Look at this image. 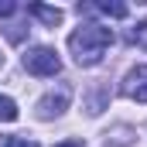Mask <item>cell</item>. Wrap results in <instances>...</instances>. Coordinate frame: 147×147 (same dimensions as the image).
<instances>
[{"mask_svg": "<svg viewBox=\"0 0 147 147\" xmlns=\"http://www.w3.org/2000/svg\"><path fill=\"white\" fill-rule=\"evenodd\" d=\"M110 45H113V31H110V28H103V24H82L79 31L69 34V48H72L75 62H79L82 69L99 65Z\"/></svg>", "mask_w": 147, "mask_h": 147, "instance_id": "6da1fadb", "label": "cell"}, {"mask_svg": "<svg viewBox=\"0 0 147 147\" xmlns=\"http://www.w3.org/2000/svg\"><path fill=\"white\" fill-rule=\"evenodd\" d=\"M130 41H134V45H147V24H137V28L130 31Z\"/></svg>", "mask_w": 147, "mask_h": 147, "instance_id": "8fae6325", "label": "cell"}, {"mask_svg": "<svg viewBox=\"0 0 147 147\" xmlns=\"http://www.w3.org/2000/svg\"><path fill=\"white\" fill-rule=\"evenodd\" d=\"M134 144V130L130 127H116L113 134H106V147H127Z\"/></svg>", "mask_w": 147, "mask_h": 147, "instance_id": "8992f818", "label": "cell"}, {"mask_svg": "<svg viewBox=\"0 0 147 147\" xmlns=\"http://www.w3.org/2000/svg\"><path fill=\"white\" fill-rule=\"evenodd\" d=\"M96 10H99V14H106V17H116V21L130 14V7H127V3H110V0H103V3H96Z\"/></svg>", "mask_w": 147, "mask_h": 147, "instance_id": "52a82bcc", "label": "cell"}, {"mask_svg": "<svg viewBox=\"0 0 147 147\" xmlns=\"http://www.w3.org/2000/svg\"><path fill=\"white\" fill-rule=\"evenodd\" d=\"M123 96H130L137 103H147V65H137V69L127 72V79H123Z\"/></svg>", "mask_w": 147, "mask_h": 147, "instance_id": "3957f363", "label": "cell"}, {"mask_svg": "<svg viewBox=\"0 0 147 147\" xmlns=\"http://www.w3.org/2000/svg\"><path fill=\"white\" fill-rule=\"evenodd\" d=\"M106 96H110V92H106L103 86L92 92V99H89V113H92V116H96V113H103V103H106Z\"/></svg>", "mask_w": 147, "mask_h": 147, "instance_id": "9c48e42d", "label": "cell"}, {"mask_svg": "<svg viewBox=\"0 0 147 147\" xmlns=\"http://www.w3.org/2000/svg\"><path fill=\"white\" fill-rule=\"evenodd\" d=\"M14 10H17V3H10V0H3V3H0V17H10Z\"/></svg>", "mask_w": 147, "mask_h": 147, "instance_id": "7c38bea8", "label": "cell"}, {"mask_svg": "<svg viewBox=\"0 0 147 147\" xmlns=\"http://www.w3.org/2000/svg\"><path fill=\"white\" fill-rule=\"evenodd\" d=\"M0 147H38L34 140H24V137H3Z\"/></svg>", "mask_w": 147, "mask_h": 147, "instance_id": "30bf717a", "label": "cell"}, {"mask_svg": "<svg viewBox=\"0 0 147 147\" xmlns=\"http://www.w3.org/2000/svg\"><path fill=\"white\" fill-rule=\"evenodd\" d=\"M69 106V92L65 89H58V92H48L41 103H38V116L41 120H51V116H62Z\"/></svg>", "mask_w": 147, "mask_h": 147, "instance_id": "277c9868", "label": "cell"}, {"mask_svg": "<svg viewBox=\"0 0 147 147\" xmlns=\"http://www.w3.org/2000/svg\"><path fill=\"white\" fill-rule=\"evenodd\" d=\"M28 14H34L38 21H41V24H48V28H58V24H62V17H65L58 7H45V3H31V7H28Z\"/></svg>", "mask_w": 147, "mask_h": 147, "instance_id": "5b68a950", "label": "cell"}, {"mask_svg": "<svg viewBox=\"0 0 147 147\" xmlns=\"http://www.w3.org/2000/svg\"><path fill=\"white\" fill-rule=\"evenodd\" d=\"M0 120H17V103L10 99V96H0Z\"/></svg>", "mask_w": 147, "mask_h": 147, "instance_id": "ba28073f", "label": "cell"}, {"mask_svg": "<svg viewBox=\"0 0 147 147\" xmlns=\"http://www.w3.org/2000/svg\"><path fill=\"white\" fill-rule=\"evenodd\" d=\"M55 147H82L79 140H62V144H55Z\"/></svg>", "mask_w": 147, "mask_h": 147, "instance_id": "4fadbf2b", "label": "cell"}, {"mask_svg": "<svg viewBox=\"0 0 147 147\" xmlns=\"http://www.w3.org/2000/svg\"><path fill=\"white\" fill-rule=\"evenodd\" d=\"M24 69L31 75H58L62 72V58L55 55V48L38 45V48H28L24 51Z\"/></svg>", "mask_w": 147, "mask_h": 147, "instance_id": "7a4b0ae2", "label": "cell"}]
</instances>
